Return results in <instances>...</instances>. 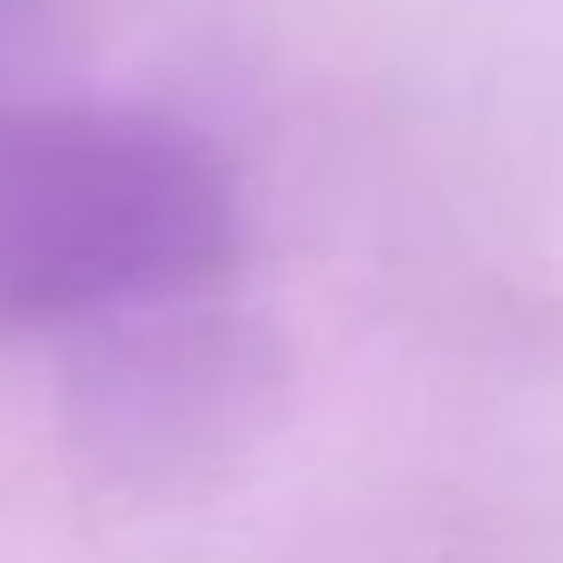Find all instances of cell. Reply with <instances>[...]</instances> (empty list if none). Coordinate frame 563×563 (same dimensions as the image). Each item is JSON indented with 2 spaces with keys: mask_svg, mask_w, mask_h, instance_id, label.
I'll return each instance as SVG.
<instances>
[{
  "mask_svg": "<svg viewBox=\"0 0 563 563\" xmlns=\"http://www.w3.org/2000/svg\"><path fill=\"white\" fill-rule=\"evenodd\" d=\"M240 263V178L170 109L0 93V332L209 294Z\"/></svg>",
  "mask_w": 563,
  "mask_h": 563,
  "instance_id": "obj_1",
  "label": "cell"
},
{
  "mask_svg": "<svg viewBox=\"0 0 563 563\" xmlns=\"http://www.w3.org/2000/svg\"><path fill=\"white\" fill-rule=\"evenodd\" d=\"M217 294V286H209ZM209 294L109 309L63 332V440L101 494L178 501L217 486L278 409V347Z\"/></svg>",
  "mask_w": 563,
  "mask_h": 563,
  "instance_id": "obj_2",
  "label": "cell"
},
{
  "mask_svg": "<svg viewBox=\"0 0 563 563\" xmlns=\"http://www.w3.org/2000/svg\"><path fill=\"white\" fill-rule=\"evenodd\" d=\"M9 9H24V0H0V16H9Z\"/></svg>",
  "mask_w": 563,
  "mask_h": 563,
  "instance_id": "obj_3",
  "label": "cell"
}]
</instances>
